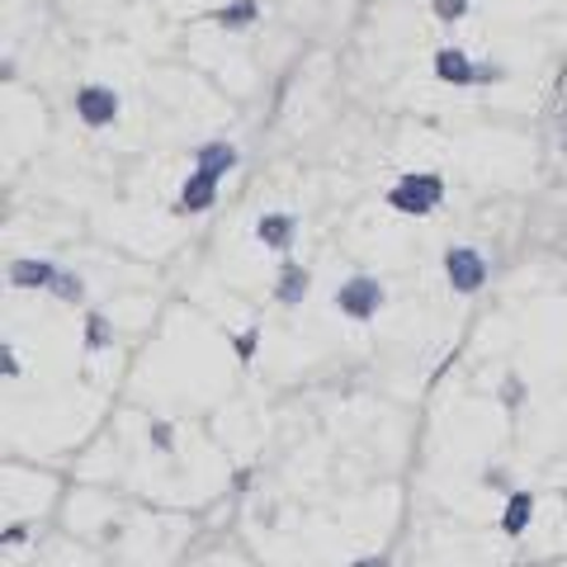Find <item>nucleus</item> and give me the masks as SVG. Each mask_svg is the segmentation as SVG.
Instances as JSON below:
<instances>
[{
	"instance_id": "0eeeda50",
	"label": "nucleus",
	"mask_w": 567,
	"mask_h": 567,
	"mask_svg": "<svg viewBox=\"0 0 567 567\" xmlns=\"http://www.w3.org/2000/svg\"><path fill=\"white\" fill-rule=\"evenodd\" d=\"M218 185H223L218 175H208V171L194 166V175L181 185V199H175V213H189V218H194V213L218 208Z\"/></svg>"
},
{
	"instance_id": "1a4fd4ad",
	"label": "nucleus",
	"mask_w": 567,
	"mask_h": 567,
	"mask_svg": "<svg viewBox=\"0 0 567 567\" xmlns=\"http://www.w3.org/2000/svg\"><path fill=\"white\" fill-rule=\"evenodd\" d=\"M535 492H525V487H511L506 492V511H502V535L506 539H520L525 529H529V520H535Z\"/></svg>"
},
{
	"instance_id": "6e6552de",
	"label": "nucleus",
	"mask_w": 567,
	"mask_h": 567,
	"mask_svg": "<svg viewBox=\"0 0 567 567\" xmlns=\"http://www.w3.org/2000/svg\"><path fill=\"white\" fill-rule=\"evenodd\" d=\"M308 289H312V275H308L298 260L284 256L279 275H275V303H284V308H298V303H303V298H308Z\"/></svg>"
},
{
	"instance_id": "2eb2a0df",
	"label": "nucleus",
	"mask_w": 567,
	"mask_h": 567,
	"mask_svg": "<svg viewBox=\"0 0 567 567\" xmlns=\"http://www.w3.org/2000/svg\"><path fill=\"white\" fill-rule=\"evenodd\" d=\"M256 350H260V327H246V331L233 336V354H237L241 364H251V360H256Z\"/></svg>"
},
{
	"instance_id": "f257e3e1",
	"label": "nucleus",
	"mask_w": 567,
	"mask_h": 567,
	"mask_svg": "<svg viewBox=\"0 0 567 567\" xmlns=\"http://www.w3.org/2000/svg\"><path fill=\"white\" fill-rule=\"evenodd\" d=\"M388 208H398L402 218H425L445 204V175L440 171H406L398 175V185L383 194Z\"/></svg>"
},
{
	"instance_id": "dca6fc26",
	"label": "nucleus",
	"mask_w": 567,
	"mask_h": 567,
	"mask_svg": "<svg viewBox=\"0 0 567 567\" xmlns=\"http://www.w3.org/2000/svg\"><path fill=\"white\" fill-rule=\"evenodd\" d=\"M496 398H502L511 412H520V406H525V379L520 374H506L502 379V393H496Z\"/></svg>"
},
{
	"instance_id": "6ab92c4d",
	"label": "nucleus",
	"mask_w": 567,
	"mask_h": 567,
	"mask_svg": "<svg viewBox=\"0 0 567 567\" xmlns=\"http://www.w3.org/2000/svg\"><path fill=\"white\" fill-rule=\"evenodd\" d=\"M0 374H6V379H20L24 374V364H20V354H14V346H0Z\"/></svg>"
},
{
	"instance_id": "9d476101",
	"label": "nucleus",
	"mask_w": 567,
	"mask_h": 567,
	"mask_svg": "<svg viewBox=\"0 0 567 567\" xmlns=\"http://www.w3.org/2000/svg\"><path fill=\"white\" fill-rule=\"evenodd\" d=\"M237 162H241V156H237L233 142H204V147L194 152V166L208 171V175H218V181H223V175H233Z\"/></svg>"
},
{
	"instance_id": "9b49d317",
	"label": "nucleus",
	"mask_w": 567,
	"mask_h": 567,
	"mask_svg": "<svg viewBox=\"0 0 567 567\" xmlns=\"http://www.w3.org/2000/svg\"><path fill=\"white\" fill-rule=\"evenodd\" d=\"M256 20H260V0H233V6L213 10V24L227 29V33H246Z\"/></svg>"
},
{
	"instance_id": "ddd939ff",
	"label": "nucleus",
	"mask_w": 567,
	"mask_h": 567,
	"mask_svg": "<svg viewBox=\"0 0 567 567\" xmlns=\"http://www.w3.org/2000/svg\"><path fill=\"white\" fill-rule=\"evenodd\" d=\"M81 346L91 350V354L110 350V346H114V327H110V317H104V312H91V317H85V327H81Z\"/></svg>"
},
{
	"instance_id": "f03ea898",
	"label": "nucleus",
	"mask_w": 567,
	"mask_h": 567,
	"mask_svg": "<svg viewBox=\"0 0 567 567\" xmlns=\"http://www.w3.org/2000/svg\"><path fill=\"white\" fill-rule=\"evenodd\" d=\"M506 71L496 62H477L464 48H435V81L454 85V91H468V85H496Z\"/></svg>"
},
{
	"instance_id": "20e7f679",
	"label": "nucleus",
	"mask_w": 567,
	"mask_h": 567,
	"mask_svg": "<svg viewBox=\"0 0 567 567\" xmlns=\"http://www.w3.org/2000/svg\"><path fill=\"white\" fill-rule=\"evenodd\" d=\"M445 279H450V289L454 293H464V298H473V293H483V284H487V256L477 251V246H450L445 251Z\"/></svg>"
},
{
	"instance_id": "7ed1b4c3",
	"label": "nucleus",
	"mask_w": 567,
	"mask_h": 567,
	"mask_svg": "<svg viewBox=\"0 0 567 567\" xmlns=\"http://www.w3.org/2000/svg\"><path fill=\"white\" fill-rule=\"evenodd\" d=\"M383 303H388V293L374 275H350L341 289H336V312L350 317V322H374Z\"/></svg>"
},
{
	"instance_id": "f3484780",
	"label": "nucleus",
	"mask_w": 567,
	"mask_h": 567,
	"mask_svg": "<svg viewBox=\"0 0 567 567\" xmlns=\"http://www.w3.org/2000/svg\"><path fill=\"white\" fill-rule=\"evenodd\" d=\"M431 10H435L440 24H458L468 14V0H431Z\"/></svg>"
},
{
	"instance_id": "f8f14e48",
	"label": "nucleus",
	"mask_w": 567,
	"mask_h": 567,
	"mask_svg": "<svg viewBox=\"0 0 567 567\" xmlns=\"http://www.w3.org/2000/svg\"><path fill=\"white\" fill-rule=\"evenodd\" d=\"M52 275H58V265H52V260H14L10 265V284H14V289H48Z\"/></svg>"
},
{
	"instance_id": "aec40b11",
	"label": "nucleus",
	"mask_w": 567,
	"mask_h": 567,
	"mask_svg": "<svg viewBox=\"0 0 567 567\" xmlns=\"http://www.w3.org/2000/svg\"><path fill=\"white\" fill-rule=\"evenodd\" d=\"M0 544H6V548H24L29 544V525L20 520V525H6V529H0Z\"/></svg>"
},
{
	"instance_id": "4468645a",
	"label": "nucleus",
	"mask_w": 567,
	"mask_h": 567,
	"mask_svg": "<svg viewBox=\"0 0 567 567\" xmlns=\"http://www.w3.org/2000/svg\"><path fill=\"white\" fill-rule=\"evenodd\" d=\"M48 293L62 298V303H85V279L71 275V270H58V275H52V284H48Z\"/></svg>"
},
{
	"instance_id": "4be33fe9",
	"label": "nucleus",
	"mask_w": 567,
	"mask_h": 567,
	"mask_svg": "<svg viewBox=\"0 0 567 567\" xmlns=\"http://www.w3.org/2000/svg\"><path fill=\"white\" fill-rule=\"evenodd\" d=\"M246 487H251V468H237L233 473V492H246Z\"/></svg>"
},
{
	"instance_id": "a211bd4d",
	"label": "nucleus",
	"mask_w": 567,
	"mask_h": 567,
	"mask_svg": "<svg viewBox=\"0 0 567 567\" xmlns=\"http://www.w3.org/2000/svg\"><path fill=\"white\" fill-rule=\"evenodd\" d=\"M152 450H175V425L171 421H152Z\"/></svg>"
},
{
	"instance_id": "39448f33",
	"label": "nucleus",
	"mask_w": 567,
	"mask_h": 567,
	"mask_svg": "<svg viewBox=\"0 0 567 567\" xmlns=\"http://www.w3.org/2000/svg\"><path fill=\"white\" fill-rule=\"evenodd\" d=\"M118 110H123V95L114 91V85L91 81V85L76 91V118L85 123V128H110V123L118 118Z\"/></svg>"
},
{
	"instance_id": "423d86ee",
	"label": "nucleus",
	"mask_w": 567,
	"mask_h": 567,
	"mask_svg": "<svg viewBox=\"0 0 567 567\" xmlns=\"http://www.w3.org/2000/svg\"><path fill=\"white\" fill-rule=\"evenodd\" d=\"M256 241L265 246V251H275V256H289L293 251V241H298V218L293 213H260V223H256Z\"/></svg>"
},
{
	"instance_id": "412c9836",
	"label": "nucleus",
	"mask_w": 567,
	"mask_h": 567,
	"mask_svg": "<svg viewBox=\"0 0 567 567\" xmlns=\"http://www.w3.org/2000/svg\"><path fill=\"white\" fill-rule=\"evenodd\" d=\"M483 483L496 487V492H511V477H506L502 468H487V473H483Z\"/></svg>"
}]
</instances>
